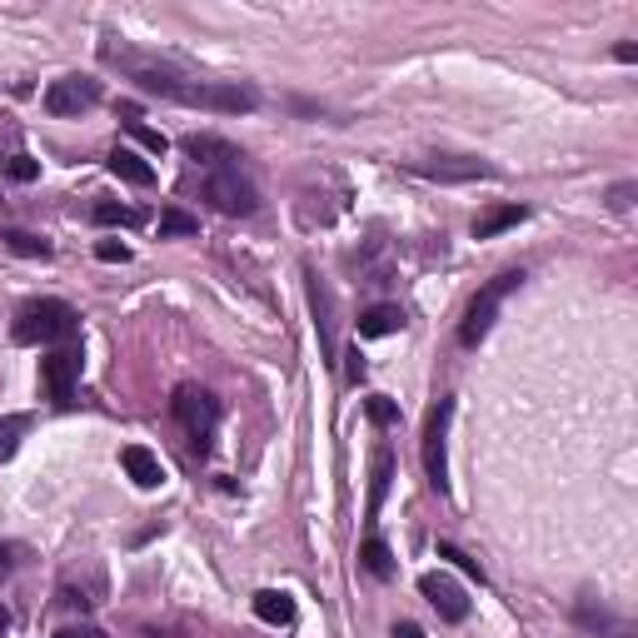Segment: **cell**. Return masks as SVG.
Here are the masks:
<instances>
[{
    "label": "cell",
    "instance_id": "obj_6",
    "mask_svg": "<svg viewBox=\"0 0 638 638\" xmlns=\"http://www.w3.org/2000/svg\"><path fill=\"white\" fill-rule=\"evenodd\" d=\"M405 170L419 180H439V184H464V180H499V165L478 155H419L405 160Z\"/></svg>",
    "mask_w": 638,
    "mask_h": 638
},
{
    "label": "cell",
    "instance_id": "obj_15",
    "mask_svg": "<svg viewBox=\"0 0 638 638\" xmlns=\"http://www.w3.org/2000/svg\"><path fill=\"white\" fill-rule=\"evenodd\" d=\"M390 478H394V449H374V464H369V503H365V519L374 524L384 509V494H390Z\"/></svg>",
    "mask_w": 638,
    "mask_h": 638
},
{
    "label": "cell",
    "instance_id": "obj_10",
    "mask_svg": "<svg viewBox=\"0 0 638 638\" xmlns=\"http://www.w3.org/2000/svg\"><path fill=\"white\" fill-rule=\"evenodd\" d=\"M305 290H309V315H315V334H319V355H324V365H334L340 359V334H334V295L330 284L319 280V270H305Z\"/></svg>",
    "mask_w": 638,
    "mask_h": 638
},
{
    "label": "cell",
    "instance_id": "obj_32",
    "mask_svg": "<svg viewBox=\"0 0 638 638\" xmlns=\"http://www.w3.org/2000/svg\"><path fill=\"white\" fill-rule=\"evenodd\" d=\"M614 61H624V65H634V61H638V46H634V40H624V46H614Z\"/></svg>",
    "mask_w": 638,
    "mask_h": 638
},
{
    "label": "cell",
    "instance_id": "obj_29",
    "mask_svg": "<svg viewBox=\"0 0 638 638\" xmlns=\"http://www.w3.org/2000/svg\"><path fill=\"white\" fill-rule=\"evenodd\" d=\"M95 255L105 259V265H125V259H130V245H120V240H100Z\"/></svg>",
    "mask_w": 638,
    "mask_h": 638
},
{
    "label": "cell",
    "instance_id": "obj_13",
    "mask_svg": "<svg viewBox=\"0 0 638 638\" xmlns=\"http://www.w3.org/2000/svg\"><path fill=\"white\" fill-rule=\"evenodd\" d=\"M184 155L195 160L200 170H209V175H215V170H234V165L245 160L240 150L230 145V140H220V136H190V140H184Z\"/></svg>",
    "mask_w": 638,
    "mask_h": 638
},
{
    "label": "cell",
    "instance_id": "obj_23",
    "mask_svg": "<svg viewBox=\"0 0 638 638\" xmlns=\"http://www.w3.org/2000/svg\"><path fill=\"white\" fill-rule=\"evenodd\" d=\"M5 245H11L15 255H25V259H50L55 255L50 240H40V234H30V230H5Z\"/></svg>",
    "mask_w": 638,
    "mask_h": 638
},
{
    "label": "cell",
    "instance_id": "obj_30",
    "mask_svg": "<svg viewBox=\"0 0 638 638\" xmlns=\"http://www.w3.org/2000/svg\"><path fill=\"white\" fill-rule=\"evenodd\" d=\"M634 195H638V184H634V180L614 184V190H609V209H628V205H634Z\"/></svg>",
    "mask_w": 638,
    "mask_h": 638
},
{
    "label": "cell",
    "instance_id": "obj_24",
    "mask_svg": "<svg viewBox=\"0 0 638 638\" xmlns=\"http://www.w3.org/2000/svg\"><path fill=\"white\" fill-rule=\"evenodd\" d=\"M200 230V220L195 215H184V209H165V215H160V240H180V234H195Z\"/></svg>",
    "mask_w": 638,
    "mask_h": 638
},
{
    "label": "cell",
    "instance_id": "obj_1",
    "mask_svg": "<svg viewBox=\"0 0 638 638\" xmlns=\"http://www.w3.org/2000/svg\"><path fill=\"white\" fill-rule=\"evenodd\" d=\"M100 61L115 65L125 80H136L145 95H160L170 105H190V111H215V115H250L259 105L255 86H240V80H205V75L180 71L175 61H160L150 50H136L125 40H100Z\"/></svg>",
    "mask_w": 638,
    "mask_h": 638
},
{
    "label": "cell",
    "instance_id": "obj_31",
    "mask_svg": "<svg viewBox=\"0 0 638 638\" xmlns=\"http://www.w3.org/2000/svg\"><path fill=\"white\" fill-rule=\"evenodd\" d=\"M55 638H105V634H100L95 624H80V628H61Z\"/></svg>",
    "mask_w": 638,
    "mask_h": 638
},
{
    "label": "cell",
    "instance_id": "obj_20",
    "mask_svg": "<svg viewBox=\"0 0 638 638\" xmlns=\"http://www.w3.org/2000/svg\"><path fill=\"white\" fill-rule=\"evenodd\" d=\"M30 424H36L30 414H5V419H0V464H5V459H15V449H21V439L30 434Z\"/></svg>",
    "mask_w": 638,
    "mask_h": 638
},
{
    "label": "cell",
    "instance_id": "obj_16",
    "mask_svg": "<svg viewBox=\"0 0 638 638\" xmlns=\"http://www.w3.org/2000/svg\"><path fill=\"white\" fill-rule=\"evenodd\" d=\"M405 330V309L399 305H374L359 315V340H384V334Z\"/></svg>",
    "mask_w": 638,
    "mask_h": 638
},
{
    "label": "cell",
    "instance_id": "obj_5",
    "mask_svg": "<svg viewBox=\"0 0 638 638\" xmlns=\"http://www.w3.org/2000/svg\"><path fill=\"white\" fill-rule=\"evenodd\" d=\"M449 419H455V399L444 394L424 419V474L434 494H449Z\"/></svg>",
    "mask_w": 638,
    "mask_h": 638
},
{
    "label": "cell",
    "instance_id": "obj_14",
    "mask_svg": "<svg viewBox=\"0 0 638 638\" xmlns=\"http://www.w3.org/2000/svg\"><path fill=\"white\" fill-rule=\"evenodd\" d=\"M120 464H125V474L136 478L140 489H160V484H165V464H160V455H150L145 444H125Z\"/></svg>",
    "mask_w": 638,
    "mask_h": 638
},
{
    "label": "cell",
    "instance_id": "obj_19",
    "mask_svg": "<svg viewBox=\"0 0 638 638\" xmlns=\"http://www.w3.org/2000/svg\"><path fill=\"white\" fill-rule=\"evenodd\" d=\"M524 220H528L524 205H499V209H489V215H478L474 220V240H494V234L514 230V225H524Z\"/></svg>",
    "mask_w": 638,
    "mask_h": 638
},
{
    "label": "cell",
    "instance_id": "obj_17",
    "mask_svg": "<svg viewBox=\"0 0 638 638\" xmlns=\"http://www.w3.org/2000/svg\"><path fill=\"white\" fill-rule=\"evenodd\" d=\"M255 618L259 624H275V628L295 624V599H290L284 589H259L255 594Z\"/></svg>",
    "mask_w": 638,
    "mask_h": 638
},
{
    "label": "cell",
    "instance_id": "obj_34",
    "mask_svg": "<svg viewBox=\"0 0 638 638\" xmlns=\"http://www.w3.org/2000/svg\"><path fill=\"white\" fill-rule=\"evenodd\" d=\"M394 638H424L414 624H394Z\"/></svg>",
    "mask_w": 638,
    "mask_h": 638
},
{
    "label": "cell",
    "instance_id": "obj_21",
    "mask_svg": "<svg viewBox=\"0 0 638 638\" xmlns=\"http://www.w3.org/2000/svg\"><path fill=\"white\" fill-rule=\"evenodd\" d=\"M359 559H365V569L374 578H394V553H390V544H384L380 534H369L365 549H359Z\"/></svg>",
    "mask_w": 638,
    "mask_h": 638
},
{
    "label": "cell",
    "instance_id": "obj_35",
    "mask_svg": "<svg viewBox=\"0 0 638 638\" xmlns=\"http://www.w3.org/2000/svg\"><path fill=\"white\" fill-rule=\"evenodd\" d=\"M15 564V549H11V544H0V569H11Z\"/></svg>",
    "mask_w": 638,
    "mask_h": 638
},
{
    "label": "cell",
    "instance_id": "obj_33",
    "mask_svg": "<svg viewBox=\"0 0 638 638\" xmlns=\"http://www.w3.org/2000/svg\"><path fill=\"white\" fill-rule=\"evenodd\" d=\"M349 380H365V355H359V349H349Z\"/></svg>",
    "mask_w": 638,
    "mask_h": 638
},
{
    "label": "cell",
    "instance_id": "obj_8",
    "mask_svg": "<svg viewBox=\"0 0 638 638\" xmlns=\"http://www.w3.org/2000/svg\"><path fill=\"white\" fill-rule=\"evenodd\" d=\"M205 200L220 209V215H255L259 209V190L240 175V165H234V170L205 175Z\"/></svg>",
    "mask_w": 638,
    "mask_h": 638
},
{
    "label": "cell",
    "instance_id": "obj_28",
    "mask_svg": "<svg viewBox=\"0 0 638 638\" xmlns=\"http://www.w3.org/2000/svg\"><path fill=\"white\" fill-rule=\"evenodd\" d=\"M130 136H136L145 150H155V155H165V145H170V140L160 136V130H145V125H140V120H130Z\"/></svg>",
    "mask_w": 638,
    "mask_h": 638
},
{
    "label": "cell",
    "instance_id": "obj_2",
    "mask_svg": "<svg viewBox=\"0 0 638 638\" xmlns=\"http://www.w3.org/2000/svg\"><path fill=\"white\" fill-rule=\"evenodd\" d=\"M80 334V315L65 299H30L15 309L11 340L15 344H75Z\"/></svg>",
    "mask_w": 638,
    "mask_h": 638
},
{
    "label": "cell",
    "instance_id": "obj_25",
    "mask_svg": "<svg viewBox=\"0 0 638 638\" xmlns=\"http://www.w3.org/2000/svg\"><path fill=\"white\" fill-rule=\"evenodd\" d=\"M365 414H369V424H380V430L399 424V405H394V399H384V394H369V399H365Z\"/></svg>",
    "mask_w": 638,
    "mask_h": 638
},
{
    "label": "cell",
    "instance_id": "obj_22",
    "mask_svg": "<svg viewBox=\"0 0 638 638\" xmlns=\"http://www.w3.org/2000/svg\"><path fill=\"white\" fill-rule=\"evenodd\" d=\"M95 215V225H120V230H136V225H145V209H136V205H95L90 209Z\"/></svg>",
    "mask_w": 638,
    "mask_h": 638
},
{
    "label": "cell",
    "instance_id": "obj_26",
    "mask_svg": "<svg viewBox=\"0 0 638 638\" xmlns=\"http://www.w3.org/2000/svg\"><path fill=\"white\" fill-rule=\"evenodd\" d=\"M0 170L11 175V180H21V184H30L40 175V160H30V155H11V160H0Z\"/></svg>",
    "mask_w": 638,
    "mask_h": 638
},
{
    "label": "cell",
    "instance_id": "obj_36",
    "mask_svg": "<svg viewBox=\"0 0 638 638\" xmlns=\"http://www.w3.org/2000/svg\"><path fill=\"white\" fill-rule=\"evenodd\" d=\"M5 628H11V609H0V634H5Z\"/></svg>",
    "mask_w": 638,
    "mask_h": 638
},
{
    "label": "cell",
    "instance_id": "obj_4",
    "mask_svg": "<svg viewBox=\"0 0 638 638\" xmlns=\"http://www.w3.org/2000/svg\"><path fill=\"white\" fill-rule=\"evenodd\" d=\"M170 409L184 424L190 444H195V455H209V439H215V424H220V399H215L209 390H200V384H180Z\"/></svg>",
    "mask_w": 638,
    "mask_h": 638
},
{
    "label": "cell",
    "instance_id": "obj_9",
    "mask_svg": "<svg viewBox=\"0 0 638 638\" xmlns=\"http://www.w3.org/2000/svg\"><path fill=\"white\" fill-rule=\"evenodd\" d=\"M100 105V80L95 75H61L46 86V111L50 115H86Z\"/></svg>",
    "mask_w": 638,
    "mask_h": 638
},
{
    "label": "cell",
    "instance_id": "obj_7",
    "mask_svg": "<svg viewBox=\"0 0 638 638\" xmlns=\"http://www.w3.org/2000/svg\"><path fill=\"white\" fill-rule=\"evenodd\" d=\"M80 369H86L80 344H61V349H50V355L40 359V390H46L55 405H71L75 384H80Z\"/></svg>",
    "mask_w": 638,
    "mask_h": 638
},
{
    "label": "cell",
    "instance_id": "obj_18",
    "mask_svg": "<svg viewBox=\"0 0 638 638\" xmlns=\"http://www.w3.org/2000/svg\"><path fill=\"white\" fill-rule=\"evenodd\" d=\"M105 165H111V175H115V180H125V184H140V190H145V184H155V170H150L136 150H111V160H105Z\"/></svg>",
    "mask_w": 638,
    "mask_h": 638
},
{
    "label": "cell",
    "instance_id": "obj_27",
    "mask_svg": "<svg viewBox=\"0 0 638 638\" xmlns=\"http://www.w3.org/2000/svg\"><path fill=\"white\" fill-rule=\"evenodd\" d=\"M439 559H449L455 569H464L469 578H478V584H484V569H478V559H469L464 549H455V544H439Z\"/></svg>",
    "mask_w": 638,
    "mask_h": 638
},
{
    "label": "cell",
    "instance_id": "obj_11",
    "mask_svg": "<svg viewBox=\"0 0 638 638\" xmlns=\"http://www.w3.org/2000/svg\"><path fill=\"white\" fill-rule=\"evenodd\" d=\"M419 594H424L434 614H439V618H449V624H464V618H469V599H464V589H459L455 578H444V574H424V578H419Z\"/></svg>",
    "mask_w": 638,
    "mask_h": 638
},
{
    "label": "cell",
    "instance_id": "obj_3",
    "mask_svg": "<svg viewBox=\"0 0 638 638\" xmlns=\"http://www.w3.org/2000/svg\"><path fill=\"white\" fill-rule=\"evenodd\" d=\"M519 284H524V270H503V275H494V280L484 284L474 299H469L464 319H459V344H464V349H478V344H484V334L494 330V315H499V305L514 295Z\"/></svg>",
    "mask_w": 638,
    "mask_h": 638
},
{
    "label": "cell",
    "instance_id": "obj_12",
    "mask_svg": "<svg viewBox=\"0 0 638 638\" xmlns=\"http://www.w3.org/2000/svg\"><path fill=\"white\" fill-rule=\"evenodd\" d=\"M574 618H578V628H589V634H599V638H634V624L628 618H618L609 603H599V599H578L574 603Z\"/></svg>",
    "mask_w": 638,
    "mask_h": 638
}]
</instances>
